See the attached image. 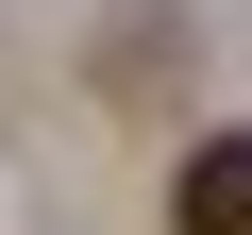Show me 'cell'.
<instances>
[{"label":"cell","instance_id":"obj_1","mask_svg":"<svg viewBox=\"0 0 252 235\" xmlns=\"http://www.w3.org/2000/svg\"><path fill=\"white\" fill-rule=\"evenodd\" d=\"M168 235H252V135H202V151H185Z\"/></svg>","mask_w":252,"mask_h":235}]
</instances>
